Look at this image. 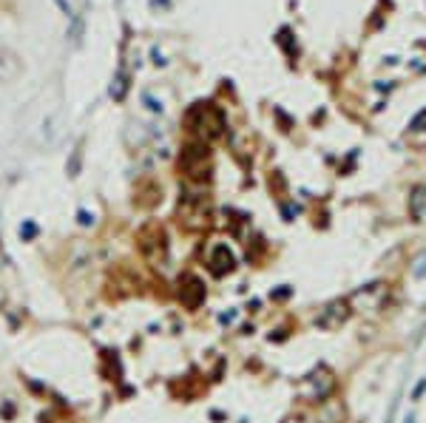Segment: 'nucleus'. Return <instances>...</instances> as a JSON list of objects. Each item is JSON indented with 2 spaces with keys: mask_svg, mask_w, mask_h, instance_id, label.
Returning <instances> with one entry per match:
<instances>
[{
  "mask_svg": "<svg viewBox=\"0 0 426 423\" xmlns=\"http://www.w3.org/2000/svg\"><path fill=\"white\" fill-rule=\"evenodd\" d=\"M347 318H350V301H330L316 316V324L321 330H336V326H341Z\"/></svg>",
  "mask_w": 426,
  "mask_h": 423,
  "instance_id": "1",
  "label": "nucleus"
},
{
  "mask_svg": "<svg viewBox=\"0 0 426 423\" xmlns=\"http://www.w3.org/2000/svg\"><path fill=\"white\" fill-rule=\"evenodd\" d=\"M179 298L188 304V307H199V301L205 298V287L197 276H182L179 279Z\"/></svg>",
  "mask_w": 426,
  "mask_h": 423,
  "instance_id": "2",
  "label": "nucleus"
},
{
  "mask_svg": "<svg viewBox=\"0 0 426 423\" xmlns=\"http://www.w3.org/2000/svg\"><path fill=\"white\" fill-rule=\"evenodd\" d=\"M236 267V256H234V250H230L227 244H216L213 247V253H210V270L216 273V276H225L230 273Z\"/></svg>",
  "mask_w": 426,
  "mask_h": 423,
  "instance_id": "3",
  "label": "nucleus"
},
{
  "mask_svg": "<svg viewBox=\"0 0 426 423\" xmlns=\"http://www.w3.org/2000/svg\"><path fill=\"white\" fill-rule=\"evenodd\" d=\"M21 60L12 51H0V83H12L17 74H21Z\"/></svg>",
  "mask_w": 426,
  "mask_h": 423,
  "instance_id": "4",
  "label": "nucleus"
},
{
  "mask_svg": "<svg viewBox=\"0 0 426 423\" xmlns=\"http://www.w3.org/2000/svg\"><path fill=\"white\" fill-rule=\"evenodd\" d=\"M410 214L418 222H426V185H418L410 196Z\"/></svg>",
  "mask_w": 426,
  "mask_h": 423,
  "instance_id": "5",
  "label": "nucleus"
},
{
  "mask_svg": "<svg viewBox=\"0 0 426 423\" xmlns=\"http://www.w3.org/2000/svg\"><path fill=\"white\" fill-rule=\"evenodd\" d=\"M406 140H410L412 145H426V111H421L418 117L410 123V133H406Z\"/></svg>",
  "mask_w": 426,
  "mask_h": 423,
  "instance_id": "6",
  "label": "nucleus"
},
{
  "mask_svg": "<svg viewBox=\"0 0 426 423\" xmlns=\"http://www.w3.org/2000/svg\"><path fill=\"white\" fill-rule=\"evenodd\" d=\"M423 276H426V256H421V261L415 267V279H423Z\"/></svg>",
  "mask_w": 426,
  "mask_h": 423,
  "instance_id": "7",
  "label": "nucleus"
},
{
  "mask_svg": "<svg viewBox=\"0 0 426 423\" xmlns=\"http://www.w3.org/2000/svg\"><path fill=\"white\" fill-rule=\"evenodd\" d=\"M34 233H37V227H34V225H23V227H21V236H23V239H32Z\"/></svg>",
  "mask_w": 426,
  "mask_h": 423,
  "instance_id": "8",
  "label": "nucleus"
}]
</instances>
